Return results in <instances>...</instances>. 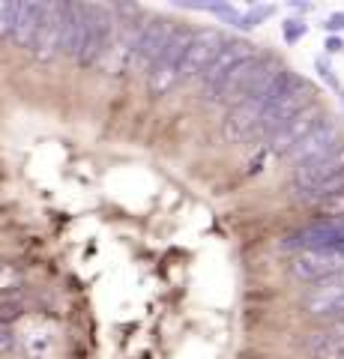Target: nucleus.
Segmentation results:
<instances>
[{
    "label": "nucleus",
    "instance_id": "obj_23",
    "mask_svg": "<svg viewBox=\"0 0 344 359\" xmlns=\"http://www.w3.org/2000/svg\"><path fill=\"white\" fill-rule=\"evenodd\" d=\"M315 69H317V75L320 78H324V81L332 87V90H336V93L341 96L344 93V90H341V81H338V78H336V72H332V66H329V60H324V57H317L315 60Z\"/></svg>",
    "mask_w": 344,
    "mask_h": 359
},
{
    "label": "nucleus",
    "instance_id": "obj_4",
    "mask_svg": "<svg viewBox=\"0 0 344 359\" xmlns=\"http://www.w3.org/2000/svg\"><path fill=\"white\" fill-rule=\"evenodd\" d=\"M192 33L195 30L174 25L171 39H168V45H165L162 57L156 60V66H153L150 75H147V87H150L153 96H165V93H171V90L180 84V66H183V57H186V48H188Z\"/></svg>",
    "mask_w": 344,
    "mask_h": 359
},
{
    "label": "nucleus",
    "instance_id": "obj_20",
    "mask_svg": "<svg viewBox=\"0 0 344 359\" xmlns=\"http://www.w3.org/2000/svg\"><path fill=\"white\" fill-rule=\"evenodd\" d=\"M21 287V269L15 264H0V294H13Z\"/></svg>",
    "mask_w": 344,
    "mask_h": 359
},
{
    "label": "nucleus",
    "instance_id": "obj_2",
    "mask_svg": "<svg viewBox=\"0 0 344 359\" xmlns=\"http://www.w3.org/2000/svg\"><path fill=\"white\" fill-rule=\"evenodd\" d=\"M291 183L305 204H315V201L344 189V141L317 159L294 168Z\"/></svg>",
    "mask_w": 344,
    "mask_h": 359
},
{
    "label": "nucleus",
    "instance_id": "obj_19",
    "mask_svg": "<svg viewBox=\"0 0 344 359\" xmlns=\"http://www.w3.org/2000/svg\"><path fill=\"white\" fill-rule=\"evenodd\" d=\"M315 212L317 219H336V216H344V189H338V192H332L326 198L315 201Z\"/></svg>",
    "mask_w": 344,
    "mask_h": 359
},
{
    "label": "nucleus",
    "instance_id": "obj_3",
    "mask_svg": "<svg viewBox=\"0 0 344 359\" xmlns=\"http://www.w3.org/2000/svg\"><path fill=\"white\" fill-rule=\"evenodd\" d=\"M84 6V39H81V51H78V63L81 66H96L108 57L111 42L117 33V21L114 13L108 6L99 4H81Z\"/></svg>",
    "mask_w": 344,
    "mask_h": 359
},
{
    "label": "nucleus",
    "instance_id": "obj_13",
    "mask_svg": "<svg viewBox=\"0 0 344 359\" xmlns=\"http://www.w3.org/2000/svg\"><path fill=\"white\" fill-rule=\"evenodd\" d=\"M270 99H263V96H254V99H246V102H240L228 111V117H225V126H221V135H225L228 141H249L254 138V132H258L261 126V117H263V108Z\"/></svg>",
    "mask_w": 344,
    "mask_h": 359
},
{
    "label": "nucleus",
    "instance_id": "obj_14",
    "mask_svg": "<svg viewBox=\"0 0 344 359\" xmlns=\"http://www.w3.org/2000/svg\"><path fill=\"white\" fill-rule=\"evenodd\" d=\"M303 311L308 318H317V320H326V323L336 320V318H344V287L326 285V282L315 285L303 297Z\"/></svg>",
    "mask_w": 344,
    "mask_h": 359
},
{
    "label": "nucleus",
    "instance_id": "obj_7",
    "mask_svg": "<svg viewBox=\"0 0 344 359\" xmlns=\"http://www.w3.org/2000/svg\"><path fill=\"white\" fill-rule=\"evenodd\" d=\"M254 54H258V48H254L252 42H246V39H228L225 45H221V51L216 54L213 63H209L204 69V75H201V87H204V96L209 99V102L216 99L221 81H225V78L234 72L242 60L254 57Z\"/></svg>",
    "mask_w": 344,
    "mask_h": 359
},
{
    "label": "nucleus",
    "instance_id": "obj_27",
    "mask_svg": "<svg viewBox=\"0 0 344 359\" xmlns=\"http://www.w3.org/2000/svg\"><path fill=\"white\" fill-rule=\"evenodd\" d=\"M324 330H326L329 335H341V339H344V318H336V320H329Z\"/></svg>",
    "mask_w": 344,
    "mask_h": 359
},
{
    "label": "nucleus",
    "instance_id": "obj_17",
    "mask_svg": "<svg viewBox=\"0 0 344 359\" xmlns=\"http://www.w3.org/2000/svg\"><path fill=\"white\" fill-rule=\"evenodd\" d=\"M21 344H25V353L30 359H51L54 353V341H57V335L48 323H30L25 335H18Z\"/></svg>",
    "mask_w": 344,
    "mask_h": 359
},
{
    "label": "nucleus",
    "instance_id": "obj_22",
    "mask_svg": "<svg viewBox=\"0 0 344 359\" xmlns=\"http://www.w3.org/2000/svg\"><path fill=\"white\" fill-rule=\"evenodd\" d=\"M308 33V25L303 18H284V25H282V36L287 45H296L299 39H303Z\"/></svg>",
    "mask_w": 344,
    "mask_h": 359
},
{
    "label": "nucleus",
    "instance_id": "obj_26",
    "mask_svg": "<svg viewBox=\"0 0 344 359\" xmlns=\"http://www.w3.org/2000/svg\"><path fill=\"white\" fill-rule=\"evenodd\" d=\"M324 48H326V54H341L344 51V39L341 36H326Z\"/></svg>",
    "mask_w": 344,
    "mask_h": 359
},
{
    "label": "nucleus",
    "instance_id": "obj_6",
    "mask_svg": "<svg viewBox=\"0 0 344 359\" xmlns=\"http://www.w3.org/2000/svg\"><path fill=\"white\" fill-rule=\"evenodd\" d=\"M171 30H174V21H168V18L144 21L126 69L135 72V75H150V69L156 66V60L162 57V51H165V45H168V39H171Z\"/></svg>",
    "mask_w": 344,
    "mask_h": 359
},
{
    "label": "nucleus",
    "instance_id": "obj_28",
    "mask_svg": "<svg viewBox=\"0 0 344 359\" xmlns=\"http://www.w3.org/2000/svg\"><path fill=\"white\" fill-rule=\"evenodd\" d=\"M294 9H299V13H308V9H312V4H294Z\"/></svg>",
    "mask_w": 344,
    "mask_h": 359
},
{
    "label": "nucleus",
    "instance_id": "obj_12",
    "mask_svg": "<svg viewBox=\"0 0 344 359\" xmlns=\"http://www.w3.org/2000/svg\"><path fill=\"white\" fill-rule=\"evenodd\" d=\"M338 144H341V129H338V123L332 120V117H326L315 132H308L305 138L299 141L296 147L284 156V159L291 162L294 168H299V165H305V162L317 159V156L329 153L332 147H338Z\"/></svg>",
    "mask_w": 344,
    "mask_h": 359
},
{
    "label": "nucleus",
    "instance_id": "obj_8",
    "mask_svg": "<svg viewBox=\"0 0 344 359\" xmlns=\"http://www.w3.org/2000/svg\"><path fill=\"white\" fill-rule=\"evenodd\" d=\"M225 42H228V36L219 27H201V30H195L192 39H188L183 66H180V84L183 81H192V78H201L204 69L213 63V57L221 51V45H225Z\"/></svg>",
    "mask_w": 344,
    "mask_h": 359
},
{
    "label": "nucleus",
    "instance_id": "obj_11",
    "mask_svg": "<svg viewBox=\"0 0 344 359\" xmlns=\"http://www.w3.org/2000/svg\"><path fill=\"white\" fill-rule=\"evenodd\" d=\"M63 13L66 4H46V13H42L39 30L33 36L30 54L36 63H51L60 54V33H63Z\"/></svg>",
    "mask_w": 344,
    "mask_h": 359
},
{
    "label": "nucleus",
    "instance_id": "obj_1",
    "mask_svg": "<svg viewBox=\"0 0 344 359\" xmlns=\"http://www.w3.org/2000/svg\"><path fill=\"white\" fill-rule=\"evenodd\" d=\"M315 96H317V90H315V84L308 81V78L287 69L282 75L279 87H275L273 99L263 108V117H261V126H258V132H254V138H273V135L279 132L287 120H294L303 108L317 102Z\"/></svg>",
    "mask_w": 344,
    "mask_h": 359
},
{
    "label": "nucleus",
    "instance_id": "obj_24",
    "mask_svg": "<svg viewBox=\"0 0 344 359\" xmlns=\"http://www.w3.org/2000/svg\"><path fill=\"white\" fill-rule=\"evenodd\" d=\"M18 344V332L9 320H0V353H9Z\"/></svg>",
    "mask_w": 344,
    "mask_h": 359
},
{
    "label": "nucleus",
    "instance_id": "obj_5",
    "mask_svg": "<svg viewBox=\"0 0 344 359\" xmlns=\"http://www.w3.org/2000/svg\"><path fill=\"white\" fill-rule=\"evenodd\" d=\"M338 273H344V243L326 245V249L296 252L291 261V276L305 285H320Z\"/></svg>",
    "mask_w": 344,
    "mask_h": 359
},
{
    "label": "nucleus",
    "instance_id": "obj_21",
    "mask_svg": "<svg viewBox=\"0 0 344 359\" xmlns=\"http://www.w3.org/2000/svg\"><path fill=\"white\" fill-rule=\"evenodd\" d=\"M15 9H18V4H13V0H0V42L13 36Z\"/></svg>",
    "mask_w": 344,
    "mask_h": 359
},
{
    "label": "nucleus",
    "instance_id": "obj_25",
    "mask_svg": "<svg viewBox=\"0 0 344 359\" xmlns=\"http://www.w3.org/2000/svg\"><path fill=\"white\" fill-rule=\"evenodd\" d=\"M324 30L329 33V36H338V33L344 30V13H329L326 21H324Z\"/></svg>",
    "mask_w": 344,
    "mask_h": 359
},
{
    "label": "nucleus",
    "instance_id": "obj_10",
    "mask_svg": "<svg viewBox=\"0 0 344 359\" xmlns=\"http://www.w3.org/2000/svg\"><path fill=\"white\" fill-rule=\"evenodd\" d=\"M326 117H329V114H326L324 108H320V102H312V105L303 108L294 120H287L284 126L273 135V138H270V150H273L275 156H282V159H284V156L291 153V150L296 147V144L305 138L308 132H315V129H317Z\"/></svg>",
    "mask_w": 344,
    "mask_h": 359
},
{
    "label": "nucleus",
    "instance_id": "obj_15",
    "mask_svg": "<svg viewBox=\"0 0 344 359\" xmlns=\"http://www.w3.org/2000/svg\"><path fill=\"white\" fill-rule=\"evenodd\" d=\"M42 13H46V4H36V0H21L18 9H15V25H13V39L18 48H30L33 36L39 30V21Z\"/></svg>",
    "mask_w": 344,
    "mask_h": 359
},
{
    "label": "nucleus",
    "instance_id": "obj_16",
    "mask_svg": "<svg viewBox=\"0 0 344 359\" xmlns=\"http://www.w3.org/2000/svg\"><path fill=\"white\" fill-rule=\"evenodd\" d=\"M81 39H84V6L81 4H66L63 33H60V54H63V57L78 60Z\"/></svg>",
    "mask_w": 344,
    "mask_h": 359
},
{
    "label": "nucleus",
    "instance_id": "obj_9",
    "mask_svg": "<svg viewBox=\"0 0 344 359\" xmlns=\"http://www.w3.org/2000/svg\"><path fill=\"white\" fill-rule=\"evenodd\" d=\"M336 243H344V216L308 222L294 233H287L282 245L291 252H308V249H326V245Z\"/></svg>",
    "mask_w": 344,
    "mask_h": 359
},
{
    "label": "nucleus",
    "instance_id": "obj_18",
    "mask_svg": "<svg viewBox=\"0 0 344 359\" xmlns=\"http://www.w3.org/2000/svg\"><path fill=\"white\" fill-rule=\"evenodd\" d=\"M275 9H279V6H273V4H258V6L246 9V13L240 15L237 30H254V27H261L266 18H273V15H275Z\"/></svg>",
    "mask_w": 344,
    "mask_h": 359
}]
</instances>
